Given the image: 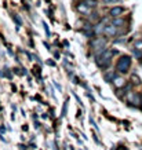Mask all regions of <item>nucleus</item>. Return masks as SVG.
<instances>
[{"label": "nucleus", "instance_id": "nucleus-1", "mask_svg": "<svg viewBox=\"0 0 142 150\" xmlns=\"http://www.w3.org/2000/svg\"><path fill=\"white\" fill-rule=\"evenodd\" d=\"M113 54H116V51H110V50H105L99 57H97V64L98 66L102 69H106L110 65V59L113 57Z\"/></svg>", "mask_w": 142, "mask_h": 150}, {"label": "nucleus", "instance_id": "nucleus-2", "mask_svg": "<svg viewBox=\"0 0 142 150\" xmlns=\"http://www.w3.org/2000/svg\"><path fill=\"white\" fill-rule=\"evenodd\" d=\"M130 66H131V57H129V55H123L116 64V69L120 73H127Z\"/></svg>", "mask_w": 142, "mask_h": 150}, {"label": "nucleus", "instance_id": "nucleus-3", "mask_svg": "<svg viewBox=\"0 0 142 150\" xmlns=\"http://www.w3.org/2000/svg\"><path fill=\"white\" fill-rule=\"evenodd\" d=\"M127 102L131 103L133 106H139L142 103V96L141 94H138V92H129L127 94Z\"/></svg>", "mask_w": 142, "mask_h": 150}, {"label": "nucleus", "instance_id": "nucleus-4", "mask_svg": "<svg viewBox=\"0 0 142 150\" xmlns=\"http://www.w3.org/2000/svg\"><path fill=\"white\" fill-rule=\"evenodd\" d=\"M105 44H106V39H104V37H95L94 40H91V47L94 50L102 48V47H105Z\"/></svg>", "mask_w": 142, "mask_h": 150}, {"label": "nucleus", "instance_id": "nucleus-5", "mask_svg": "<svg viewBox=\"0 0 142 150\" xmlns=\"http://www.w3.org/2000/svg\"><path fill=\"white\" fill-rule=\"evenodd\" d=\"M124 13V7H120V6H116V7H113V8L109 11L110 17H113V18H117V17H120L121 14Z\"/></svg>", "mask_w": 142, "mask_h": 150}, {"label": "nucleus", "instance_id": "nucleus-6", "mask_svg": "<svg viewBox=\"0 0 142 150\" xmlns=\"http://www.w3.org/2000/svg\"><path fill=\"white\" fill-rule=\"evenodd\" d=\"M77 10L80 11L82 14H84V15H88V14H91V7H88L84 1L83 3H79L77 4Z\"/></svg>", "mask_w": 142, "mask_h": 150}, {"label": "nucleus", "instance_id": "nucleus-7", "mask_svg": "<svg viewBox=\"0 0 142 150\" xmlns=\"http://www.w3.org/2000/svg\"><path fill=\"white\" fill-rule=\"evenodd\" d=\"M116 28L117 26H115L113 23H110V25H108V26H105V35H108L109 37H113V36H116V33H117V30H116Z\"/></svg>", "mask_w": 142, "mask_h": 150}, {"label": "nucleus", "instance_id": "nucleus-8", "mask_svg": "<svg viewBox=\"0 0 142 150\" xmlns=\"http://www.w3.org/2000/svg\"><path fill=\"white\" fill-rule=\"evenodd\" d=\"M113 86H115L116 88H121V87H124V79L116 76V77L113 79Z\"/></svg>", "mask_w": 142, "mask_h": 150}, {"label": "nucleus", "instance_id": "nucleus-9", "mask_svg": "<svg viewBox=\"0 0 142 150\" xmlns=\"http://www.w3.org/2000/svg\"><path fill=\"white\" fill-rule=\"evenodd\" d=\"M94 32L97 35H101L102 32H105V25H102V23H98L97 26H94Z\"/></svg>", "mask_w": 142, "mask_h": 150}, {"label": "nucleus", "instance_id": "nucleus-10", "mask_svg": "<svg viewBox=\"0 0 142 150\" xmlns=\"http://www.w3.org/2000/svg\"><path fill=\"white\" fill-rule=\"evenodd\" d=\"M116 77V73L115 72H109V73H106L105 76H104V79H105V81L110 83V81H113V79Z\"/></svg>", "mask_w": 142, "mask_h": 150}, {"label": "nucleus", "instance_id": "nucleus-11", "mask_svg": "<svg viewBox=\"0 0 142 150\" xmlns=\"http://www.w3.org/2000/svg\"><path fill=\"white\" fill-rule=\"evenodd\" d=\"M68 103H69V99H66L64 102V106H62V113H61V117H65L66 113H68Z\"/></svg>", "mask_w": 142, "mask_h": 150}, {"label": "nucleus", "instance_id": "nucleus-12", "mask_svg": "<svg viewBox=\"0 0 142 150\" xmlns=\"http://www.w3.org/2000/svg\"><path fill=\"white\" fill-rule=\"evenodd\" d=\"M112 23L115 25V26H120V25H124V19H121V18H115L113 21H112Z\"/></svg>", "mask_w": 142, "mask_h": 150}, {"label": "nucleus", "instance_id": "nucleus-13", "mask_svg": "<svg viewBox=\"0 0 142 150\" xmlns=\"http://www.w3.org/2000/svg\"><path fill=\"white\" fill-rule=\"evenodd\" d=\"M84 3H86L88 7H91V8L97 7V1H95V0H84Z\"/></svg>", "mask_w": 142, "mask_h": 150}, {"label": "nucleus", "instance_id": "nucleus-14", "mask_svg": "<svg viewBox=\"0 0 142 150\" xmlns=\"http://www.w3.org/2000/svg\"><path fill=\"white\" fill-rule=\"evenodd\" d=\"M13 19L15 21V22H17V26H18V28L21 26V25H22V21H21V18H19L17 14H13Z\"/></svg>", "mask_w": 142, "mask_h": 150}, {"label": "nucleus", "instance_id": "nucleus-15", "mask_svg": "<svg viewBox=\"0 0 142 150\" xmlns=\"http://www.w3.org/2000/svg\"><path fill=\"white\" fill-rule=\"evenodd\" d=\"M133 54L135 55L137 58H141V57H142V52L139 51V48H134V50H133Z\"/></svg>", "mask_w": 142, "mask_h": 150}, {"label": "nucleus", "instance_id": "nucleus-16", "mask_svg": "<svg viewBox=\"0 0 142 150\" xmlns=\"http://www.w3.org/2000/svg\"><path fill=\"white\" fill-rule=\"evenodd\" d=\"M134 47H135V48H139V50H142V40H135V43H134Z\"/></svg>", "mask_w": 142, "mask_h": 150}, {"label": "nucleus", "instance_id": "nucleus-17", "mask_svg": "<svg viewBox=\"0 0 142 150\" xmlns=\"http://www.w3.org/2000/svg\"><path fill=\"white\" fill-rule=\"evenodd\" d=\"M0 76H6V77L11 79V73H10V70H7V69H6L4 72H0Z\"/></svg>", "mask_w": 142, "mask_h": 150}, {"label": "nucleus", "instance_id": "nucleus-18", "mask_svg": "<svg viewBox=\"0 0 142 150\" xmlns=\"http://www.w3.org/2000/svg\"><path fill=\"white\" fill-rule=\"evenodd\" d=\"M43 26H44V30H46L47 36H51V32H50V28H48V25H47L46 22H43Z\"/></svg>", "mask_w": 142, "mask_h": 150}, {"label": "nucleus", "instance_id": "nucleus-19", "mask_svg": "<svg viewBox=\"0 0 142 150\" xmlns=\"http://www.w3.org/2000/svg\"><path fill=\"white\" fill-rule=\"evenodd\" d=\"M90 124H91L92 127H94V128L97 129V131H98V125L95 124V121H94V118H92V117H90Z\"/></svg>", "mask_w": 142, "mask_h": 150}, {"label": "nucleus", "instance_id": "nucleus-20", "mask_svg": "<svg viewBox=\"0 0 142 150\" xmlns=\"http://www.w3.org/2000/svg\"><path fill=\"white\" fill-rule=\"evenodd\" d=\"M133 80H134V83H135V84H139V83H141V80H139V77H138V76H135V74H134V76H133Z\"/></svg>", "mask_w": 142, "mask_h": 150}, {"label": "nucleus", "instance_id": "nucleus-21", "mask_svg": "<svg viewBox=\"0 0 142 150\" xmlns=\"http://www.w3.org/2000/svg\"><path fill=\"white\" fill-rule=\"evenodd\" d=\"M47 65H50V66H55V62L54 61H51V59H48V61H47Z\"/></svg>", "mask_w": 142, "mask_h": 150}, {"label": "nucleus", "instance_id": "nucleus-22", "mask_svg": "<svg viewBox=\"0 0 142 150\" xmlns=\"http://www.w3.org/2000/svg\"><path fill=\"white\" fill-rule=\"evenodd\" d=\"M54 84H55V87H57V88H58V91H60V92L62 91V87H61L60 84H57V83H54Z\"/></svg>", "mask_w": 142, "mask_h": 150}, {"label": "nucleus", "instance_id": "nucleus-23", "mask_svg": "<svg viewBox=\"0 0 142 150\" xmlns=\"http://www.w3.org/2000/svg\"><path fill=\"white\" fill-rule=\"evenodd\" d=\"M105 3H113V1H117V0H104Z\"/></svg>", "mask_w": 142, "mask_h": 150}, {"label": "nucleus", "instance_id": "nucleus-24", "mask_svg": "<svg viewBox=\"0 0 142 150\" xmlns=\"http://www.w3.org/2000/svg\"><path fill=\"white\" fill-rule=\"evenodd\" d=\"M35 128H40V123H35Z\"/></svg>", "mask_w": 142, "mask_h": 150}, {"label": "nucleus", "instance_id": "nucleus-25", "mask_svg": "<svg viewBox=\"0 0 142 150\" xmlns=\"http://www.w3.org/2000/svg\"><path fill=\"white\" fill-rule=\"evenodd\" d=\"M119 150H127V149H126V147H123V146H121V149H119Z\"/></svg>", "mask_w": 142, "mask_h": 150}]
</instances>
